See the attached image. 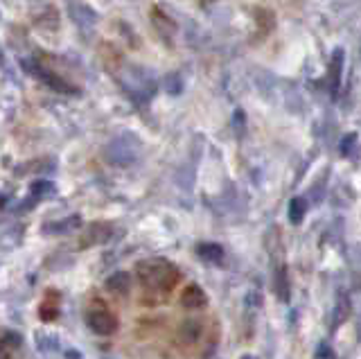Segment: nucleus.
<instances>
[{
	"label": "nucleus",
	"instance_id": "f03ea898",
	"mask_svg": "<svg viewBox=\"0 0 361 359\" xmlns=\"http://www.w3.org/2000/svg\"><path fill=\"white\" fill-rule=\"evenodd\" d=\"M86 323L95 334H113L118 328L116 314H113L104 303H99V300H95L93 305L86 310Z\"/></svg>",
	"mask_w": 361,
	"mask_h": 359
},
{
	"label": "nucleus",
	"instance_id": "9b49d317",
	"mask_svg": "<svg viewBox=\"0 0 361 359\" xmlns=\"http://www.w3.org/2000/svg\"><path fill=\"white\" fill-rule=\"evenodd\" d=\"M242 359H253V357H242Z\"/></svg>",
	"mask_w": 361,
	"mask_h": 359
},
{
	"label": "nucleus",
	"instance_id": "6e6552de",
	"mask_svg": "<svg viewBox=\"0 0 361 359\" xmlns=\"http://www.w3.org/2000/svg\"><path fill=\"white\" fill-rule=\"evenodd\" d=\"M305 210H307V204H305V199H300V197L291 199V204H289V219L293 224H300L302 217H305Z\"/></svg>",
	"mask_w": 361,
	"mask_h": 359
},
{
	"label": "nucleus",
	"instance_id": "7ed1b4c3",
	"mask_svg": "<svg viewBox=\"0 0 361 359\" xmlns=\"http://www.w3.org/2000/svg\"><path fill=\"white\" fill-rule=\"evenodd\" d=\"M180 305L185 310H201L208 305V296L199 285H188L183 291H180Z\"/></svg>",
	"mask_w": 361,
	"mask_h": 359
},
{
	"label": "nucleus",
	"instance_id": "39448f33",
	"mask_svg": "<svg viewBox=\"0 0 361 359\" xmlns=\"http://www.w3.org/2000/svg\"><path fill=\"white\" fill-rule=\"evenodd\" d=\"M201 334H203V328L195 319H188L178 325V336H180V341H185V343H197L201 339Z\"/></svg>",
	"mask_w": 361,
	"mask_h": 359
},
{
	"label": "nucleus",
	"instance_id": "423d86ee",
	"mask_svg": "<svg viewBox=\"0 0 361 359\" xmlns=\"http://www.w3.org/2000/svg\"><path fill=\"white\" fill-rule=\"evenodd\" d=\"M131 287V276L127 272H118L106 280V289H111L113 294H127Z\"/></svg>",
	"mask_w": 361,
	"mask_h": 359
},
{
	"label": "nucleus",
	"instance_id": "9d476101",
	"mask_svg": "<svg viewBox=\"0 0 361 359\" xmlns=\"http://www.w3.org/2000/svg\"><path fill=\"white\" fill-rule=\"evenodd\" d=\"M210 3H214V0H201V5H210Z\"/></svg>",
	"mask_w": 361,
	"mask_h": 359
},
{
	"label": "nucleus",
	"instance_id": "f257e3e1",
	"mask_svg": "<svg viewBox=\"0 0 361 359\" xmlns=\"http://www.w3.org/2000/svg\"><path fill=\"white\" fill-rule=\"evenodd\" d=\"M135 272H138L140 285L149 291V294H161L163 298L174 289L180 276L178 269L172 262L161 260V257H152V260L138 262Z\"/></svg>",
	"mask_w": 361,
	"mask_h": 359
},
{
	"label": "nucleus",
	"instance_id": "0eeeda50",
	"mask_svg": "<svg viewBox=\"0 0 361 359\" xmlns=\"http://www.w3.org/2000/svg\"><path fill=\"white\" fill-rule=\"evenodd\" d=\"M199 255L206 257V260H210V262H221L224 249H221L219 244H201L199 246Z\"/></svg>",
	"mask_w": 361,
	"mask_h": 359
},
{
	"label": "nucleus",
	"instance_id": "20e7f679",
	"mask_svg": "<svg viewBox=\"0 0 361 359\" xmlns=\"http://www.w3.org/2000/svg\"><path fill=\"white\" fill-rule=\"evenodd\" d=\"M32 73H37L39 80H43L45 84L50 86V88H54V91H59V93H71V91H73V86H71V84L63 82L59 75H54V73H52V71H48V68H41V66H34Z\"/></svg>",
	"mask_w": 361,
	"mask_h": 359
},
{
	"label": "nucleus",
	"instance_id": "1a4fd4ad",
	"mask_svg": "<svg viewBox=\"0 0 361 359\" xmlns=\"http://www.w3.org/2000/svg\"><path fill=\"white\" fill-rule=\"evenodd\" d=\"M278 291H280V298H287L289 296L287 285H285V269H280V274H278Z\"/></svg>",
	"mask_w": 361,
	"mask_h": 359
}]
</instances>
